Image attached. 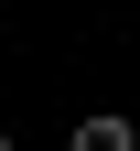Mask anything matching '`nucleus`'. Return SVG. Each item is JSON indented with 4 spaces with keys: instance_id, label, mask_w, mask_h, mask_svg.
<instances>
[{
    "instance_id": "nucleus-1",
    "label": "nucleus",
    "mask_w": 140,
    "mask_h": 151,
    "mask_svg": "<svg viewBox=\"0 0 140 151\" xmlns=\"http://www.w3.org/2000/svg\"><path fill=\"white\" fill-rule=\"evenodd\" d=\"M129 140H140L129 119H86V129H75V151H129Z\"/></svg>"
}]
</instances>
